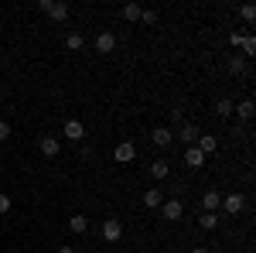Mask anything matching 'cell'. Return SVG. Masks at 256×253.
Masks as SVG:
<instances>
[{
	"mask_svg": "<svg viewBox=\"0 0 256 253\" xmlns=\"http://www.w3.org/2000/svg\"><path fill=\"white\" fill-rule=\"evenodd\" d=\"M229 72H232V76H242V72H246V59H242V55H232V59H229Z\"/></svg>",
	"mask_w": 256,
	"mask_h": 253,
	"instance_id": "22",
	"label": "cell"
},
{
	"mask_svg": "<svg viewBox=\"0 0 256 253\" xmlns=\"http://www.w3.org/2000/svg\"><path fill=\"white\" fill-rule=\"evenodd\" d=\"M239 18L246 21V24H253V21H256V7H253V4H242V7H239Z\"/></svg>",
	"mask_w": 256,
	"mask_h": 253,
	"instance_id": "23",
	"label": "cell"
},
{
	"mask_svg": "<svg viewBox=\"0 0 256 253\" xmlns=\"http://www.w3.org/2000/svg\"><path fill=\"white\" fill-rule=\"evenodd\" d=\"M174 137H181V144H188V147H195V140H198V127H195V123H181Z\"/></svg>",
	"mask_w": 256,
	"mask_h": 253,
	"instance_id": "12",
	"label": "cell"
},
{
	"mask_svg": "<svg viewBox=\"0 0 256 253\" xmlns=\"http://www.w3.org/2000/svg\"><path fill=\"white\" fill-rule=\"evenodd\" d=\"M58 253H79V250H76V246H62Z\"/></svg>",
	"mask_w": 256,
	"mask_h": 253,
	"instance_id": "30",
	"label": "cell"
},
{
	"mask_svg": "<svg viewBox=\"0 0 256 253\" xmlns=\"http://www.w3.org/2000/svg\"><path fill=\"white\" fill-rule=\"evenodd\" d=\"M195 147H198V151H202L205 157H208V154H216V151H218V137H212V134H198Z\"/></svg>",
	"mask_w": 256,
	"mask_h": 253,
	"instance_id": "9",
	"label": "cell"
},
{
	"mask_svg": "<svg viewBox=\"0 0 256 253\" xmlns=\"http://www.w3.org/2000/svg\"><path fill=\"white\" fill-rule=\"evenodd\" d=\"M68 229H72L76 236L89 233V219H86V215H72V219H68Z\"/></svg>",
	"mask_w": 256,
	"mask_h": 253,
	"instance_id": "20",
	"label": "cell"
},
{
	"mask_svg": "<svg viewBox=\"0 0 256 253\" xmlns=\"http://www.w3.org/2000/svg\"><path fill=\"white\" fill-rule=\"evenodd\" d=\"M140 24H158V11H140Z\"/></svg>",
	"mask_w": 256,
	"mask_h": 253,
	"instance_id": "25",
	"label": "cell"
},
{
	"mask_svg": "<svg viewBox=\"0 0 256 253\" xmlns=\"http://www.w3.org/2000/svg\"><path fill=\"white\" fill-rule=\"evenodd\" d=\"M239 52H242V59H246V55H256V38H253V35L242 38V48H239Z\"/></svg>",
	"mask_w": 256,
	"mask_h": 253,
	"instance_id": "24",
	"label": "cell"
},
{
	"mask_svg": "<svg viewBox=\"0 0 256 253\" xmlns=\"http://www.w3.org/2000/svg\"><path fill=\"white\" fill-rule=\"evenodd\" d=\"M38 151L44 157H58L62 154V140H58V137H52V134H41L38 137Z\"/></svg>",
	"mask_w": 256,
	"mask_h": 253,
	"instance_id": "4",
	"label": "cell"
},
{
	"mask_svg": "<svg viewBox=\"0 0 256 253\" xmlns=\"http://www.w3.org/2000/svg\"><path fill=\"white\" fill-rule=\"evenodd\" d=\"M82 45H86V38H82L79 31H68V35H65V48H68V52H82Z\"/></svg>",
	"mask_w": 256,
	"mask_h": 253,
	"instance_id": "21",
	"label": "cell"
},
{
	"mask_svg": "<svg viewBox=\"0 0 256 253\" xmlns=\"http://www.w3.org/2000/svg\"><path fill=\"white\" fill-rule=\"evenodd\" d=\"M62 137H68L72 144H79L82 137H86V127H82V120H65V127H62Z\"/></svg>",
	"mask_w": 256,
	"mask_h": 253,
	"instance_id": "7",
	"label": "cell"
},
{
	"mask_svg": "<svg viewBox=\"0 0 256 253\" xmlns=\"http://www.w3.org/2000/svg\"><path fill=\"white\" fill-rule=\"evenodd\" d=\"M160 215H164L168 222H178V219L184 215V202H181V198H164V205H160Z\"/></svg>",
	"mask_w": 256,
	"mask_h": 253,
	"instance_id": "3",
	"label": "cell"
},
{
	"mask_svg": "<svg viewBox=\"0 0 256 253\" xmlns=\"http://www.w3.org/2000/svg\"><path fill=\"white\" fill-rule=\"evenodd\" d=\"M232 110H236V103H232L229 96H218V99H216V117L229 120V117H232Z\"/></svg>",
	"mask_w": 256,
	"mask_h": 253,
	"instance_id": "15",
	"label": "cell"
},
{
	"mask_svg": "<svg viewBox=\"0 0 256 253\" xmlns=\"http://www.w3.org/2000/svg\"><path fill=\"white\" fill-rule=\"evenodd\" d=\"M205 161H208V157L202 154V151H198V147H188V151H184V164H188V168H192V171H198V168H202V164H205Z\"/></svg>",
	"mask_w": 256,
	"mask_h": 253,
	"instance_id": "14",
	"label": "cell"
},
{
	"mask_svg": "<svg viewBox=\"0 0 256 253\" xmlns=\"http://www.w3.org/2000/svg\"><path fill=\"white\" fill-rule=\"evenodd\" d=\"M218 209H222L226 215H239L242 209H246V195H242V192H229V195H222Z\"/></svg>",
	"mask_w": 256,
	"mask_h": 253,
	"instance_id": "1",
	"label": "cell"
},
{
	"mask_svg": "<svg viewBox=\"0 0 256 253\" xmlns=\"http://www.w3.org/2000/svg\"><path fill=\"white\" fill-rule=\"evenodd\" d=\"M218 202H222V192H216V188L202 192V212H218Z\"/></svg>",
	"mask_w": 256,
	"mask_h": 253,
	"instance_id": "11",
	"label": "cell"
},
{
	"mask_svg": "<svg viewBox=\"0 0 256 253\" xmlns=\"http://www.w3.org/2000/svg\"><path fill=\"white\" fill-rule=\"evenodd\" d=\"M102 239H106V243H120V239H123V222H120V219H106V222H102Z\"/></svg>",
	"mask_w": 256,
	"mask_h": 253,
	"instance_id": "5",
	"label": "cell"
},
{
	"mask_svg": "<svg viewBox=\"0 0 256 253\" xmlns=\"http://www.w3.org/2000/svg\"><path fill=\"white\" fill-rule=\"evenodd\" d=\"M10 205H14V202H10V195H4V192H0V215H7V212H10Z\"/></svg>",
	"mask_w": 256,
	"mask_h": 253,
	"instance_id": "26",
	"label": "cell"
},
{
	"mask_svg": "<svg viewBox=\"0 0 256 253\" xmlns=\"http://www.w3.org/2000/svg\"><path fill=\"white\" fill-rule=\"evenodd\" d=\"M242 38H246L242 31H232V35H229V45H232V48H242Z\"/></svg>",
	"mask_w": 256,
	"mask_h": 253,
	"instance_id": "27",
	"label": "cell"
},
{
	"mask_svg": "<svg viewBox=\"0 0 256 253\" xmlns=\"http://www.w3.org/2000/svg\"><path fill=\"white\" fill-rule=\"evenodd\" d=\"M150 140H154L158 147H171V144H174V130H171V127H154V130H150Z\"/></svg>",
	"mask_w": 256,
	"mask_h": 253,
	"instance_id": "8",
	"label": "cell"
},
{
	"mask_svg": "<svg viewBox=\"0 0 256 253\" xmlns=\"http://www.w3.org/2000/svg\"><path fill=\"white\" fill-rule=\"evenodd\" d=\"M113 161H116V164H134V161H137V144H134V140H123V144H116Z\"/></svg>",
	"mask_w": 256,
	"mask_h": 253,
	"instance_id": "2",
	"label": "cell"
},
{
	"mask_svg": "<svg viewBox=\"0 0 256 253\" xmlns=\"http://www.w3.org/2000/svg\"><path fill=\"white\" fill-rule=\"evenodd\" d=\"M48 18L58 21V24H65V21L72 18V7H68V4H62V0H55V4H52V11H48Z\"/></svg>",
	"mask_w": 256,
	"mask_h": 253,
	"instance_id": "13",
	"label": "cell"
},
{
	"mask_svg": "<svg viewBox=\"0 0 256 253\" xmlns=\"http://www.w3.org/2000/svg\"><path fill=\"white\" fill-rule=\"evenodd\" d=\"M218 222H222V219H218V212H202V215H198V226H202V229H208V233H212V229H218Z\"/></svg>",
	"mask_w": 256,
	"mask_h": 253,
	"instance_id": "19",
	"label": "cell"
},
{
	"mask_svg": "<svg viewBox=\"0 0 256 253\" xmlns=\"http://www.w3.org/2000/svg\"><path fill=\"white\" fill-rule=\"evenodd\" d=\"M7 137H10V123H7V120H0V144H4Z\"/></svg>",
	"mask_w": 256,
	"mask_h": 253,
	"instance_id": "28",
	"label": "cell"
},
{
	"mask_svg": "<svg viewBox=\"0 0 256 253\" xmlns=\"http://www.w3.org/2000/svg\"><path fill=\"white\" fill-rule=\"evenodd\" d=\"M164 198H168L164 188L154 185V188H147V192H144V205H147V209H160V205H164Z\"/></svg>",
	"mask_w": 256,
	"mask_h": 253,
	"instance_id": "10",
	"label": "cell"
},
{
	"mask_svg": "<svg viewBox=\"0 0 256 253\" xmlns=\"http://www.w3.org/2000/svg\"><path fill=\"white\" fill-rule=\"evenodd\" d=\"M232 113H236L239 120H246V123H250V120H253V113H256L253 99H239V103H236V110H232Z\"/></svg>",
	"mask_w": 256,
	"mask_h": 253,
	"instance_id": "16",
	"label": "cell"
},
{
	"mask_svg": "<svg viewBox=\"0 0 256 253\" xmlns=\"http://www.w3.org/2000/svg\"><path fill=\"white\" fill-rule=\"evenodd\" d=\"M192 253H208V246H195V250H192Z\"/></svg>",
	"mask_w": 256,
	"mask_h": 253,
	"instance_id": "31",
	"label": "cell"
},
{
	"mask_svg": "<svg viewBox=\"0 0 256 253\" xmlns=\"http://www.w3.org/2000/svg\"><path fill=\"white\" fill-rule=\"evenodd\" d=\"M140 11H144L140 4H123V11H120V14H123V21H126V24H137V21H140Z\"/></svg>",
	"mask_w": 256,
	"mask_h": 253,
	"instance_id": "18",
	"label": "cell"
},
{
	"mask_svg": "<svg viewBox=\"0 0 256 253\" xmlns=\"http://www.w3.org/2000/svg\"><path fill=\"white\" fill-rule=\"evenodd\" d=\"M168 175H171V164H168L164 157H158V161L150 164V178H154V181H164Z\"/></svg>",
	"mask_w": 256,
	"mask_h": 253,
	"instance_id": "17",
	"label": "cell"
},
{
	"mask_svg": "<svg viewBox=\"0 0 256 253\" xmlns=\"http://www.w3.org/2000/svg\"><path fill=\"white\" fill-rule=\"evenodd\" d=\"M52 4H55V0H38V11H41V14H48V11H52Z\"/></svg>",
	"mask_w": 256,
	"mask_h": 253,
	"instance_id": "29",
	"label": "cell"
},
{
	"mask_svg": "<svg viewBox=\"0 0 256 253\" xmlns=\"http://www.w3.org/2000/svg\"><path fill=\"white\" fill-rule=\"evenodd\" d=\"M92 45H96V52H99V55H110V52L116 48V35H113V31H99Z\"/></svg>",
	"mask_w": 256,
	"mask_h": 253,
	"instance_id": "6",
	"label": "cell"
}]
</instances>
